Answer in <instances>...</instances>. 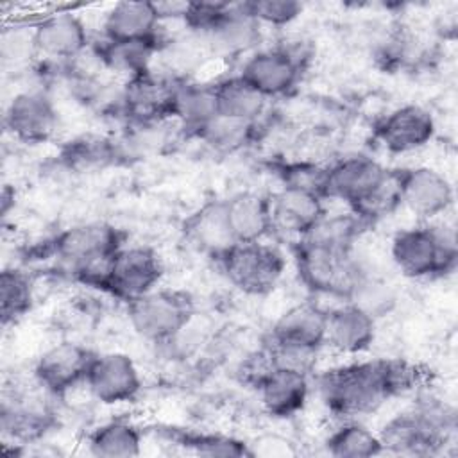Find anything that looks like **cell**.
<instances>
[{
    "label": "cell",
    "mask_w": 458,
    "mask_h": 458,
    "mask_svg": "<svg viewBox=\"0 0 458 458\" xmlns=\"http://www.w3.org/2000/svg\"><path fill=\"white\" fill-rule=\"evenodd\" d=\"M59 127V111L50 89L30 86L16 91L4 109V129L18 143H48Z\"/></svg>",
    "instance_id": "4fadbf2b"
},
{
    "label": "cell",
    "mask_w": 458,
    "mask_h": 458,
    "mask_svg": "<svg viewBox=\"0 0 458 458\" xmlns=\"http://www.w3.org/2000/svg\"><path fill=\"white\" fill-rule=\"evenodd\" d=\"M347 301L360 306L376 320H379L381 317L392 313L394 308L397 306V292L390 283L365 270L363 276L354 284Z\"/></svg>",
    "instance_id": "d590c367"
},
{
    "label": "cell",
    "mask_w": 458,
    "mask_h": 458,
    "mask_svg": "<svg viewBox=\"0 0 458 458\" xmlns=\"http://www.w3.org/2000/svg\"><path fill=\"white\" fill-rule=\"evenodd\" d=\"M377 320L360 306L340 301L327 308L326 347L345 358H360L376 342Z\"/></svg>",
    "instance_id": "7402d4cb"
},
{
    "label": "cell",
    "mask_w": 458,
    "mask_h": 458,
    "mask_svg": "<svg viewBox=\"0 0 458 458\" xmlns=\"http://www.w3.org/2000/svg\"><path fill=\"white\" fill-rule=\"evenodd\" d=\"M218 114L213 81L175 77L172 91L170 120L177 122L188 134L195 132Z\"/></svg>",
    "instance_id": "83f0119b"
},
{
    "label": "cell",
    "mask_w": 458,
    "mask_h": 458,
    "mask_svg": "<svg viewBox=\"0 0 458 458\" xmlns=\"http://www.w3.org/2000/svg\"><path fill=\"white\" fill-rule=\"evenodd\" d=\"M419 383V367L404 358H349L313 372V392L338 420L370 415L386 401L413 392Z\"/></svg>",
    "instance_id": "6da1fadb"
},
{
    "label": "cell",
    "mask_w": 458,
    "mask_h": 458,
    "mask_svg": "<svg viewBox=\"0 0 458 458\" xmlns=\"http://www.w3.org/2000/svg\"><path fill=\"white\" fill-rule=\"evenodd\" d=\"M32 41L38 59L48 63H72L93 43L88 25L73 11H61L36 21Z\"/></svg>",
    "instance_id": "44dd1931"
},
{
    "label": "cell",
    "mask_w": 458,
    "mask_h": 458,
    "mask_svg": "<svg viewBox=\"0 0 458 458\" xmlns=\"http://www.w3.org/2000/svg\"><path fill=\"white\" fill-rule=\"evenodd\" d=\"M84 388L102 406H122L134 403L141 395L143 377L140 367L127 352H95Z\"/></svg>",
    "instance_id": "9a60e30c"
},
{
    "label": "cell",
    "mask_w": 458,
    "mask_h": 458,
    "mask_svg": "<svg viewBox=\"0 0 458 458\" xmlns=\"http://www.w3.org/2000/svg\"><path fill=\"white\" fill-rule=\"evenodd\" d=\"M163 20L154 2L122 0L113 4L102 18L104 39H148L159 38Z\"/></svg>",
    "instance_id": "4316f807"
},
{
    "label": "cell",
    "mask_w": 458,
    "mask_h": 458,
    "mask_svg": "<svg viewBox=\"0 0 458 458\" xmlns=\"http://www.w3.org/2000/svg\"><path fill=\"white\" fill-rule=\"evenodd\" d=\"M125 156L123 141L98 132L77 134L66 140L55 154L57 163L73 174L104 170L120 163Z\"/></svg>",
    "instance_id": "484cf974"
},
{
    "label": "cell",
    "mask_w": 458,
    "mask_h": 458,
    "mask_svg": "<svg viewBox=\"0 0 458 458\" xmlns=\"http://www.w3.org/2000/svg\"><path fill=\"white\" fill-rule=\"evenodd\" d=\"M392 168L369 154H347L326 165L322 197L358 213L388 181Z\"/></svg>",
    "instance_id": "30bf717a"
},
{
    "label": "cell",
    "mask_w": 458,
    "mask_h": 458,
    "mask_svg": "<svg viewBox=\"0 0 458 458\" xmlns=\"http://www.w3.org/2000/svg\"><path fill=\"white\" fill-rule=\"evenodd\" d=\"M165 265L157 250L143 243H125L113 258L102 292L123 304L161 286Z\"/></svg>",
    "instance_id": "7c38bea8"
},
{
    "label": "cell",
    "mask_w": 458,
    "mask_h": 458,
    "mask_svg": "<svg viewBox=\"0 0 458 458\" xmlns=\"http://www.w3.org/2000/svg\"><path fill=\"white\" fill-rule=\"evenodd\" d=\"M227 233L234 243L261 242L272 236V209L268 195L238 191L222 199Z\"/></svg>",
    "instance_id": "cb8c5ba5"
},
{
    "label": "cell",
    "mask_w": 458,
    "mask_h": 458,
    "mask_svg": "<svg viewBox=\"0 0 458 458\" xmlns=\"http://www.w3.org/2000/svg\"><path fill=\"white\" fill-rule=\"evenodd\" d=\"M213 84L220 116L243 122H261L267 114L270 102L249 82H245L236 72L215 79Z\"/></svg>",
    "instance_id": "f546056e"
},
{
    "label": "cell",
    "mask_w": 458,
    "mask_h": 458,
    "mask_svg": "<svg viewBox=\"0 0 458 458\" xmlns=\"http://www.w3.org/2000/svg\"><path fill=\"white\" fill-rule=\"evenodd\" d=\"M308 52L299 43L259 47L240 61L238 75L268 102L297 91L306 70Z\"/></svg>",
    "instance_id": "9c48e42d"
},
{
    "label": "cell",
    "mask_w": 458,
    "mask_h": 458,
    "mask_svg": "<svg viewBox=\"0 0 458 458\" xmlns=\"http://www.w3.org/2000/svg\"><path fill=\"white\" fill-rule=\"evenodd\" d=\"M125 243L127 233L118 225L89 220L57 231L43 243V249L72 281L102 292L111 261Z\"/></svg>",
    "instance_id": "7a4b0ae2"
},
{
    "label": "cell",
    "mask_w": 458,
    "mask_h": 458,
    "mask_svg": "<svg viewBox=\"0 0 458 458\" xmlns=\"http://www.w3.org/2000/svg\"><path fill=\"white\" fill-rule=\"evenodd\" d=\"M245 7L261 27L270 29L292 25L304 11V5L295 0H250Z\"/></svg>",
    "instance_id": "74e56055"
},
{
    "label": "cell",
    "mask_w": 458,
    "mask_h": 458,
    "mask_svg": "<svg viewBox=\"0 0 458 458\" xmlns=\"http://www.w3.org/2000/svg\"><path fill=\"white\" fill-rule=\"evenodd\" d=\"M326 453L335 458H370L385 454L377 431H372L360 419L338 420L324 438Z\"/></svg>",
    "instance_id": "4dcf8cb0"
},
{
    "label": "cell",
    "mask_w": 458,
    "mask_h": 458,
    "mask_svg": "<svg viewBox=\"0 0 458 458\" xmlns=\"http://www.w3.org/2000/svg\"><path fill=\"white\" fill-rule=\"evenodd\" d=\"M401 208H406L419 222H437L454 204V188L445 174L417 165L395 168Z\"/></svg>",
    "instance_id": "2e32d148"
},
{
    "label": "cell",
    "mask_w": 458,
    "mask_h": 458,
    "mask_svg": "<svg viewBox=\"0 0 458 458\" xmlns=\"http://www.w3.org/2000/svg\"><path fill=\"white\" fill-rule=\"evenodd\" d=\"M327 308L315 299L290 306L270 326L265 347L276 365L313 374L322 349H326Z\"/></svg>",
    "instance_id": "277c9868"
},
{
    "label": "cell",
    "mask_w": 458,
    "mask_h": 458,
    "mask_svg": "<svg viewBox=\"0 0 458 458\" xmlns=\"http://www.w3.org/2000/svg\"><path fill=\"white\" fill-rule=\"evenodd\" d=\"M177 75H161L154 68L122 81L120 120L127 127H154L170 120L172 91Z\"/></svg>",
    "instance_id": "5bb4252c"
},
{
    "label": "cell",
    "mask_w": 458,
    "mask_h": 458,
    "mask_svg": "<svg viewBox=\"0 0 458 458\" xmlns=\"http://www.w3.org/2000/svg\"><path fill=\"white\" fill-rule=\"evenodd\" d=\"M274 175L281 188H295L318 193L322 197L326 165L311 159H281L274 163Z\"/></svg>",
    "instance_id": "8d00e7d4"
},
{
    "label": "cell",
    "mask_w": 458,
    "mask_h": 458,
    "mask_svg": "<svg viewBox=\"0 0 458 458\" xmlns=\"http://www.w3.org/2000/svg\"><path fill=\"white\" fill-rule=\"evenodd\" d=\"M163 435L177 447L200 456H252V449L247 440L222 431L166 428Z\"/></svg>",
    "instance_id": "d6a6232c"
},
{
    "label": "cell",
    "mask_w": 458,
    "mask_h": 458,
    "mask_svg": "<svg viewBox=\"0 0 458 458\" xmlns=\"http://www.w3.org/2000/svg\"><path fill=\"white\" fill-rule=\"evenodd\" d=\"M145 435L129 417H113L93 426L86 435L88 453L98 458H131L143 451Z\"/></svg>",
    "instance_id": "f1b7e54d"
},
{
    "label": "cell",
    "mask_w": 458,
    "mask_h": 458,
    "mask_svg": "<svg viewBox=\"0 0 458 458\" xmlns=\"http://www.w3.org/2000/svg\"><path fill=\"white\" fill-rule=\"evenodd\" d=\"M437 134L433 113L420 104H403L379 116L372 127L376 143L392 156L413 154L428 147Z\"/></svg>",
    "instance_id": "d6986e66"
},
{
    "label": "cell",
    "mask_w": 458,
    "mask_h": 458,
    "mask_svg": "<svg viewBox=\"0 0 458 458\" xmlns=\"http://www.w3.org/2000/svg\"><path fill=\"white\" fill-rule=\"evenodd\" d=\"M261 410L277 420H286L301 415L313 394V374L272 365V369L252 388Z\"/></svg>",
    "instance_id": "ffe728a7"
},
{
    "label": "cell",
    "mask_w": 458,
    "mask_h": 458,
    "mask_svg": "<svg viewBox=\"0 0 458 458\" xmlns=\"http://www.w3.org/2000/svg\"><path fill=\"white\" fill-rule=\"evenodd\" d=\"M224 279L249 297L268 295L286 270L284 252L268 240L233 243L215 258Z\"/></svg>",
    "instance_id": "ba28073f"
},
{
    "label": "cell",
    "mask_w": 458,
    "mask_h": 458,
    "mask_svg": "<svg viewBox=\"0 0 458 458\" xmlns=\"http://www.w3.org/2000/svg\"><path fill=\"white\" fill-rule=\"evenodd\" d=\"M292 261L299 283L311 299L333 297L347 301L365 268L354 258V249H338L308 238L290 242Z\"/></svg>",
    "instance_id": "8992f818"
},
{
    "label": "cell",
    "mask_w": 458,
    "mask_h": 458,
    "mask_svg": "<svg viewBox=\"0 0 458 458\" xmlns=\"http://www.w3.org/2000/svg\"><path fill=\"white\" fill-rule=\"evenodd\" d=\"M188 240L202 252H206L209 258H216L220 252H224L227 247H231L234 242L231 240L224 211H222V199L211 200L199 208L184 225Z\"/></svg>",
    "instance_id": "836d02e7"
},
{
    "label": "cell",
    "mask_w": 458,
    "mask_h": 458,
    "mask_svg": "<svg viewBox=\"0 0 458 458\" xmlns=\"http://www.w3.org/2000/svg\"><path fill=\"white\" fill-rule=\"evenodd\" d=\"M34 279L21 267H5L0 272V318L9 327L25 318L34 308Z\"/></svg>",
    "instance_id": "e575fe53"
},
{
    "label": "cell",
    "mask_w": 458,
    "mask_h": 458,
    "mask_svg": "<svg viewBox=\"0 0 458 458\" xmlns=\"http://www.w3.org/2000/svg\"><path fill=\"white\" fill-rule=\"evenodd\" d=\"M261 132V122H243L216 114L190 136L220 154H234L250 147Z\"/></svg>",
    "instance_id": "1f68e13d"
},
{
    "label": "cell",
    "mask_w": 458,
    "mask_h": 458,
    "mask_svg": "<svg viewBox=\"0 0 458 458\" xmlns=\"http://www.w3.org/2000/svg\"><path fill=\"white\" fill-rule=\"evenodd\" d=\"M166 39H100L93 41V50L104 72H109L122 81L141 75L152 70V63L157 54L163 52Z\"/></svg>",
    "instance_id": "d4e9b609"
},
{
    "label": "cell",
    "mask_w": 458,
    "mask_h": 458,
    "mask_svg": "<svg viewBox=\"0 0 458 458\" xmlns=\"http://www.w3.org/2000/svg\"><path fill=\"white\" fill-rule=\"evenodd\" d=\"M390 259L406 279L445 277L458 263L454 231L437 222L403 227L390 240Z\"/></svg>",
    "instance_id": "5b68a950"
},
{
    "label": "cell",
    "mask_w": 458,
    "mask_h": 458,
    "mask_svg": "<svg viewBox=\"0 0 458 458\" xmlns=\"http://www.w3.org/2000/svg\"><path fill=\"white\" fill-rule=\"evenodd\" d=\"M125 315L136 336L161 347L193 322L197 306L190 292L157 286L127 302Z\"/></svg>",
    "instance_id": "52a82bcc"
},
{
    "label": "cell",
    "mask_w": 458,
    "mask_h": 458,
    "mask_svg": "<svg viewBox=\"0 0 458 458\" xmlns=\"http://www.w3.org/2000/svg\"><path fill=\"white\" fill-rule=\"evenodd\" d=\"M263 27L249 14L245 2H224L211 25L195 36L215 59H238L261 47Z\"/></svg>",
    "instance_id": "ac0fdd59"
},
{
    "label": "cell",
    "mask_w": 458,
    "mask_h": 458,
    "mask_svg": "<svg viewBox=\"0 0 458 458\" xmlns=\"http://www.w3.org/2000/svg\"><path fill=\"white\" fill-rule=\"evenodd\" d=\"M95 351L73 340H61L47 347L32 365V381L52 397L68 395L84 386Z\"/></svg>",
    "instance_id": "e0dca14e"
},
{
    "label": "cell",
    "mask_w": 458,
    "mask_h": 458,
    "mask_svg": "<svg viewBox=\"0 0 458 458\" xmlns=\"http://www.w3.org/2000/svg\"><path fill=\"white\" fill-rule=\"evenodd\" d=\"M377 433L385 453L433 456L453 442L456 413L438 395L422 394L410 408L390 417Z\"/></svg>",
    "instance_id": "3957f363"
},
{
    "label": "cell",
    "mask_w": 458,
    "mask_h": 458,
    "mask_svg": "<svg viewBox=\"0 0 458 458\" xmlns=\"http://www.w3.org/2000/svg\"><path fill=\"white\" fill-rule=\"evenodd\" d=\"M52 397L36 385L32 392H4L0 404L2 442L29 445L43 438L57 422Z\"/></svg>",
    "instance_id": "8fae6325"
},
{
    "label": "cell",
    "mask_w": 458,
    "mask_h": 458,
    "mask_svg": "<svg viewBox=\"0 0 458 458\" xmlns=\"http://www.w3.org/2000/svg\"><path fill=\"white\" fill-rule=\"evenodd\" d=\"M268 199L272 209V234L283 233L290 242L308 234L327 213L326 199L306 190L279 186Z\"/></svg>",
    "instance_id": "603a6c76"
}]
</instances>
